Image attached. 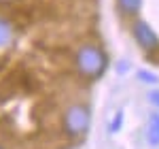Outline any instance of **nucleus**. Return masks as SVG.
I'll list each match as a JSON object with an SVG mask.
<instances>
[{"mask_svg":"<svg viewBox=\"0 0 159 149\" xmlns=\"http://www.w3.org/2000/svg\"><path fill=\"white\" fill-rule=\"evenodd\" d=\"M74 66H76V70H79L81 77H85V79H98L100 74L106 70L108 58H106V53L100 49L98 45L87 43V45L79 47L76 58H74Z\"/></svg>","mask_w":159,"mask_h":149,"instance_id":"f257e3e1","label":"nucleus"},{"mask_svg":"<svg viewBox=\"0 0 159 149\" xmlns=\"http://www.w3.org/2000/svg\"><path fill=\"white\" fill-rule=\"evenodd\" d=\"M61 128H64V134L70 138L83 137L89 130V109L85 104L68 107L64 111V117H61Z\"/></svg>","mask_w":159,"mask_h":149,"instance_id":"f03ea898","label":"nucleus"},{"mask_svg":"<svg viewBox=\"0 0 159 149\" xmlns=\"http://www.w3.org/2000/svg\"><path fill=\"white\" fill-rule=\"evenodd\" d=\"M132 34H134V41L144 51L159 49V36H157V32L151 28L148 22H144V19H140V17H138L134 24H132Z\"/></svg>","mask_w":159,"mask_h":149,"instance_id":"7ed1b4c3","label":"nucleus"},{"mask_svg":"<svg viewBox=\"0 0 159 149\" xmlns=\"http://www.w3.org/2000/svg\"><path fill=\"white\" fill-rule=\"evenodd\" d=\"M117 7L125 17H134L142 9V0H117Z\"/></svg>","mask_w":159,"mask_h":149,"instance_id":"20e7f679","label":"nucleus"},{"mask_svg":"<svg viewBox=\"0 0 159 149\" xmlns=\"http://www.w3.org/2000/svg\"><path fill=\"white\" fill-rule=\"evenodd\" d=\"M13 41V26L7 17H0V47L11 45Z\"/></svg>","mask_w":159,"mask_h":149,"instance_id":"39448f33","label":"nucleus"},{"mask_svg":"<svg viewBox=\"0 0 159 149\" xmlns=\"http://www.w3.org/2000/svg\"><path fill=\"white\" fill-rule=\"evenodd\" d=\"M148 143L151 145H159V115L151 117V126H148Z\"/></svg>","mask_w":159,"mask_h":149,"instance_id":"423d86ee","label":"nucleus"},{"mask_svg":"<svg viewBox=\"0 0 159 149\" xmlns=\"http://www.w3.org/2000/svg\"><path fill=\"white\" fill-rule=\"evenodd\" d=\"M138 79L144 81V83H157V77L151 74V73H147V70H138Z\"/></svg>","mask_w":159,"mask_h":149,"instance_id":"0eeeda50","label":"nucleus"},{"mask_svg":"<svg viewBox=\"0 0 159 149\" xmlns=\"http://www.w3.org/2000/svg\"><path fill=\"white\" fill-rule=\"evenodd\" d=\"M121 124H123V113H117V115H115V122L110 124V132H117Z\"/></svg>","mask_w":159,"mask_h":149,"instance_id":"6e6552de","label":"nucleus"},{"mask_svg":"<svg viewBox=\"0 0 159 149\" xmlns=\"http://www.w3.org/2000/svg\"><path fill=\"white\" fill-rule=\"evenodd\" d=\"M148 100H151V102H153V104H155V107L159 109V89L151 92V94H148Z\"/></svg>","mask_w":159,"mask_h":149,"instance_id":"1a4fd4ad","label":"nucleus"},{"mask_svg":"<svg viewBox=\"0 0 159 149\" xmlns=\"http://www.w3.org/2000/svg\"><path fill=\"white\" fill-rule=\"evenodd\" d=\"M0 149H4V147H2V145H0Z\"/></svg>","mask_w":159,"mask_h":149,"instance_id":"9d476101","label":"nucleus"}]
</instances>
